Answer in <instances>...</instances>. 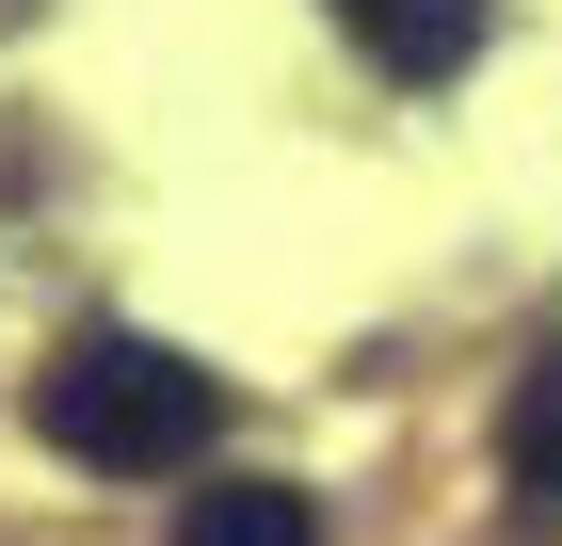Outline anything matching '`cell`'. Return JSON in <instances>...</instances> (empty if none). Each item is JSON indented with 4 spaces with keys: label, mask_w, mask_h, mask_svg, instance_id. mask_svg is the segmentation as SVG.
<instances>
[{
    "label": "cell",
    "mask_w": 562,
    "mask_h": 546,
    "mask_svg": "<svg viewBox=\"0 0 562 546\" xmlns=\"http://www.w3.org/2000/svg\"><path fill=\"white\" fill-rule=\"evenodd\" d=\"M33 434L65 466H97V482H193V450L225 434V386L177 354V337H130V322H97L65 337L33 370Z\"/></svg>",
    "instance_id": "cell-1"
},
{
    "label": "cell",
    "mask_w": 562,
    "mask_h": 546,
    "mask_svg": "<svg viewBox=\"0 0 562 546\" xmlns=\"http://www.w3.org/2000/svg\"><path fill=\"white\" fill-rule=\"evenodd\" d=\"M498 482H515V531L562 546V337L515 370V402H498Z\"/></svg>",
    "instance_id": "cell-2"
},
{
    "label": "cell",
    "mask_w": 562,
    "mask_h": 546,
    "mask_svg": "<svg viewBox=\"0 0 562 546\" xmlns=\"http://www.w3.org/2000/svg\"><path fill=\"white\" fill-rule=\"evenodd\" d=\"M322 16H338L386 81H450V65L482 48V0H322Z\"/></svg>",
    "instance_id": "cell-3"
},
{
    "label": "cell",
    "mask_w": 562,
    "mask_h": 546,
    "mask_svg": "<svg viewBox=\"0 0 562 546\" xmlns=\"http://www.w3.org/2000/svg\"><path fill=\"white\" fill-rule=\"evenodd\" d=\"M161 546H322V499L305 482H193Z\"/></svg>",
    "instance_id": "cell-4"
}]
</instances>
